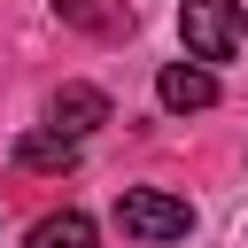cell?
Masks as SVG:
<instances>
[{"instance_id":"5","label":"cell","mask_w":248,"mask_h":248,"mask_svg":"<svg viewBox=\"0 0 248 248\" xmlns=\"http://www.w3.org/2000/svg\"><path fill=\"white\" fill-rule=\"evenodd\" d=\"M23 248H101V232H93V217L85 209H54V217H39L31 225V240Z\"/></svg>"},{"instance_id":"1","label":"cell","mask_w":248,"mask_h":248,"mask_svg":"<svg viewBox=\"0 0 248 248\" xmlns=\"http://www.w3.org/2000/svg\"><path fill=\"white\" fill-rule=\"evenodd\" d=\"M116 225L132 232V240H186L194 232V202L186 194H163V186H124L116 194Z\"/></svg>"},{"instance_id":"6","label":"cell","mask_w":248,"mask_h":248,"mask_svg":"<svg viewBox=\"0 0 248 248\" xmlns=\"http://www.w3.org/2000/svg\"><path fill=\"white\" fill-rule=\"evenodd\" d=\"M16 163H23V170H70V163H78V140H62V132H23V140H16Z\"/></svg>"},{"instance_id":"3","label":"cell","mask_w":248,"mask_h":248,"mask_svg":"<svg viewBox=\"0 0 248 248\" xmlns=\"http://www.w3.org/2000/svg\"><path fill=\"white\" fill-rule=\"evenodd\" d=\"M46 116H54V132H62V140H85V132H101V124H108V93H101V85H54Z\"/></svg>"},{"instance_id":"2","label":"cell","mask_w":248,"mask_h":248,"mask_svg":"<svg viewBox=\"0 0 248 248\" xmlns=\"http://www.w3.org/2000/svg\"><path fill=\"white\" fill-rule=\"evenodd\" d=\"M178 39L194 62H232L240 46V0H178Z\"/></svg>"},{"instance_id":"4","label":"cell","mask_w":248,"mask_h":248,"mask_svg":"<svg viewBox=\"0 0 248 248\" xmlns=\"http://www.w3.org/2000/svg\"><path fill=\"white\" fill-rule=\"evenodd\" d=\"M155 101H163L170 116H194V108H209V101H217V78H209L202 62H163V78H155Z\"/></svg>"}]
</instances>
